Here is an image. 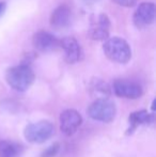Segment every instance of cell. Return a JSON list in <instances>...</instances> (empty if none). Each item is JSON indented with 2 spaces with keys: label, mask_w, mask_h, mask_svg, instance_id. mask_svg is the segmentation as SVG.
Wrapping results in <instances>:
<instances>
[{
  "label": "cell",
  "mask_w": 156,
  "mask_h": 157,
  "mask_svg": "<svg viewBox=\"0 0 156 157\" xmlns=\"http://www.w3.org/2000/svg\"><path fill=\"white\" fill-rule=\"evenodd\" d=\"M36 75L29 64L21 63L12 66L6 72V80L13 90L17 92H25L34 82Z\"/></svg>",
  "instance_id": "cell-1"
},
{
  "label": "cell",
  "mask_w": 156,
  "mask_h": 157,
  "mask_svg": "<svg viewBox=\"0 0 156 157\" xmlns=\"http://www.w3.org/2000/svg\"><path fill=\"white\" fill-rule=\"evenodd\" d=\"M106 57L112 62L125 64L131 58V49L126 41L122 37H108L103 45Z\"/></svg>",
  "instance_id": "cell-2"
},
{
  "label": "cell",
  "mask_w": 156,
  "mask_h": 157,
  "mask_svg": "<svg viewBox=\"0 0 156 157\" xmlns=\"http://www.w3.org/2000/svg\"><path fill=\"white\" fill-rule=\"evenodd\" d=\"M55 132V126L47 120L30 123L25 127L24 136L31 143H43L47 141Z\"/></svg>",
  "instance_id": "cell-3"
},
{
  "label": "cell",
  "mask_w": 156,
  "mask_h": 157,
  "mask_svg": "<svg viewBox=\"0 0 156 157\" xmlns=\"http://www.w3.org/2000/svg\"><path fill=\"white\" fill-rule=\"evenodd\" d=\"M88 114L95 121L110 123L115 120L117 108L115 103L109 99H95L88 108Z\"/></svg>",
  "instance_id": "cell-4"
},
{
  "label": "cell",
  "mask_w": 156,
  "mask_h": 157,
  "mask_svg": "<svg viewBox=\"0 0 156 157\" xmlns=\"http://www.w3.org/2000/svg\"><path fill=\"white\" fill-rule=\"evenodd\" d=\"M155 4L152 2H142L137 6L136 11L134 12L133 23L138 29H144V28L151 26L154 23L155 19Z\"/></svg>",
  "instance_id": "cell-5"
},
{
  "label": "cell",
  "mask_w": 156,
  "mask_h": 157,
  "mask_svg": "<svg viewBox=\"0 0 156 157\" xmlns=\"http://www.w3.org/2000/svg\"><path fill=\"white\" fill-rule=\"evenodd\" d=\"M112 89L117 96L127 99H137L143 93L142 87L139 83L127 79H117L113 82Z\"/></svg>",
  "instance_id": "cell-6"
},
{
  "label": "cell",
  "mask_w": 156,
  "mask_h": 157,
  "mask_svg": "<svg viewBox=\"0 0 156 157\" xmlns=\"http://www.w3.org/2000/svg\"><path fill=\"white\" fill-rule=\"evenodd\" d=\"M60 129L65 136H73L82 124V117L75 109H67L59 118Z\"/></svg>",
  "instance_id": "cell-7"
},
{
  "label": "cell",
  "mask_w": 156,
  "mask_h": 157,
  "mask_svg": "<svg viewBox=\"0 0 156 157\" xmlns=\"http://www.w3.org/2000/svg\"><path fill=\"white\" fill-rule=\"evenodd\" d=\"M59 46L64 52V59L67 63L74 64L81 60L82 50L78 41L73 36H65L59 42Z\"/></svg>",
  "instance_id": "cell-8"
},
{
  "label": "cell",
  "mask_w": 156,
  "mask_h": 157,
  "mask_svg": "<svg viewBox=\"0 0 156 157\" xmlns=\"http://www.w3.org/2000/svg\"><path fill=\"white\" fill-rule=\"evenodd\" d=\"M59 42L60 41L54 34L45 30H40L32 36L33 47L41 52H47L56 49L59 46Z\"/></svg>",
  "instance_id": "cell-9"
},
{
  "label": "cell",
  "mask_w": 156,
  "mask_h": 157,
  "mask_svg": "<svg viewBox=\"0 0 156 157\" xmlns=\"http://www.w3.org/2000/svg\"><path fill=\"white\" fill-rule=\"evenodd\" d=\"M72 18V12L67 6H59L51 13L50 16V25L54 29L61 30L65 29L70 26Z\"/></svg>",
  "instance_id": "cell-10"
},
{
  "label": "cell",
  "mask_w": 156,
  "mask_h": 157,
  "mask_svg": "<svg viewBox=\"0 0 156 157\" xmlns=\"http://www.w3.org/2000/svg\"><path fill=\"white\" fill-rule=\"evenodd\" d=\"M154 113H150V112H148V110H138V111L131 112L128 117L129 126L125 134L131 135L139 126L151 124V123L154 122Z\"/></svg>",
  "instance_id": "cell-11"
},
{
  "label": "cell",
  "mask_w": 156,
  "mask_h": 157,
  "mask_svg": "<svg viewBox=\"0 0 156 157\" xmlns=\"http://www.w3.org/2000/svg\"><path fill=\"white\" fill-rule=\"evenodd\" d=\"M109 28L110 21L106 14L102 13L98 16L97 24L94 25L90 30V37L96 41H106L109 36Z\"/></svg>",
  "instance_id": "cell-12"
},
{
  "label": "cell",
  "mask_w": 156,
  "mask_h": 157,
  "mask_svg": "<svg viewBox=\"0 0 156 157\" xmlns=\"http://www.w3.org/2000/svg\"><path fill=\"white\" fill-rule=\"evenodd\" d=\"M89 92L96 99H108L111 94V88L101 78H92L89 83Z\"/></svg>",
  "instance_id": "cell-13"
},
{
  "label": "cell",
  "mask_w": 156,
  "mask_h": 157,
  "mask_svg": "<svg viewBox=\"0 0 156 157\" xmlns=\"http://www.w3.org/2000/svg\"><path fill=\"white\" fill-rule=\"evenodd\" d=\"M21 147L18 144L9 140L0 141V157H19Z\"/></svg>",
  "instance_id": "cell-14"
},
{
  "label": "cell",
  "mask_w": 156,
  "mask_h": 157,
  "mask_svg": "<svg viewBox=\"0 0 156 157\" xmlns=\"http://www.w3.org/2000/svg\"><path fill=\"white\" fill-rule=\"evenodd\" d=\"M59 151H60V143L55 142L41 154V157H56L58 155Z\"/></svg>",
  "instance_id": "cell-15"
},
{
  "label": "cell",
  "mask_w": 156,
  "mask_h": 157,
  "mask_svg": "<svg viewBox=\"0 0 156 157\" xmlns=\"http://www.w3.org/2000/svg\"><path fill=\"white\" fill-rule=\"evenodd\" d=\"M111 1L117 3L118 6H125V8H131V6H135L137 0H111Z\"/></svg>",
  "instance_id": "cell-16"
},
{
  "label": "cell",
  "mask_w": 156,
  "mask_h": 157,
  "mask_svg": "<svg viewBox=\"0 0 156 157\" xmlns=\"http://www.w3.org/2000/svg\"><path fill=\"white\" fill-rule=\"evenodd\" d=\"M81 1H82L85 4H87V6H92V4L96 3V2H98L100 0H81Z\"/></svg>",
  "instance_id": "cell-17"
},
{
  "label": "cell",
  "mask_w": 156,
  "mask_h": 157,
  "mask_svg": "<svg viewBox=\"0 0 156 157\" xmlns=\"http://www.w3.org/2000/svg\"><path fill=\"white\" fill-rule=\"evenodd\" d=\"M4 9H6V2H0V15L3 13Z\"/></svg>",
  "instance_id": "cell-18"
}]
</instances>
